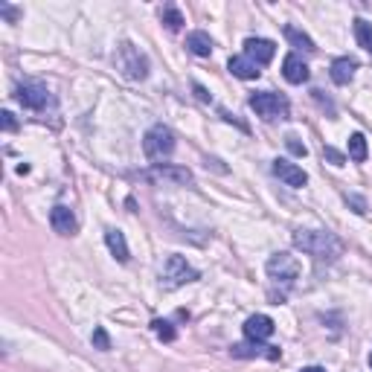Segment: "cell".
I'll use <instances>...</instances> for the list:
<instances>
[{
    "mask_svg": "<svg viewBox=\"0 0 372 372\" xmlns=\"http://www.w3.org/2000/svg\"><path fill=\"white\" fill-rule=\"evenodd\" d=\"M0 116H4V131H18V119H15L12 111H4Z\"/></svg>",
    "mask_w": 372,
    "mask_h": 372,
    "instance_id": "28",
    "label": "cell"
},
{
    "mask_svg": "<svg viewBox=\"0 0 372 372\" xmlns=\"http://www.w3.org/2000/svg\"><path fill=\"white\" fill-rule=\"evenodd\" d=\"M256 111V116L268 119V122H276V119H288L291 116V102L283 97V93L276 90H259V93H251V99H247Z\"/></svg>",
    "mask_w": 372,
    "mask_h": 372,
    "instance_id": "3",
    "label": "cell"
},
{
    "mask_svg": "<svg viewBox=\"0 0 372 372\" xmlns=\"http://www.w3.org/2000/svg\"><path fill=\"white\" fill-rule=\"evenodd\" d=\"M195 97H198L201 102H209V93H207V90H204L201 84H195Z\"/></svg>",
    "mask_w": 372,
    "mask_h": 372,
    "instance_id": "30",
    "label": "cell"
},
{
    "mask_svg": "<svg viewBox=\"0 0 372 372\" xmlns=\"http://www.w3.org/2000/svg\"><path fill=\"white\" fill-rule=\"evenodd\" d=\"M346 151H349V160H355V163H366V158H369V146H366V137L358 131V134H352L349 137V143H346Z\"/></svg>",
    "mask_w": 372,
    "mask_h": 372,
    "instance_id": "19",
    "label": "cell"
},
{
    "mask_svg": "<svg viewBox=\"0 0 372 372\" xmlns=\"http://www.w3.org/2000/svg\"><path fill=\"white\" fill-rule=\"evenodd\" d=\"M355 70H358V61L340 55V58L332 61V70H329V73H332V82H334V84H349L352 76H355Z\"/></svg>",
    "mask_w": 372,
    "mask_h": 372,
    "instance_id": "16",
    "label": "cell"
},
{
    "mask_svg": "<svg viewBox=\"0 0 372 372\" xmlns=\"http://www.w3.org/2000/svg\"><path fill=\"white\" fill-rule=\"evenodd\" d=\"M227 70H230L233 76H239V79H259V76H262V67L256 65V61L247 58V55H233V58L227 61Z\"/></svg>",
    "mask_w": 372,
    "mask_h": 372,
    "instance_id": "15",
    "label": "cell"
},
{
    "mask_svg": "<svg viewBox=\"0 0 372 372\" xmlns=\"http://www.w3.org/2000/svg\"><path fill=\"white\" fill-rule=\"evenodd\" d=\"M230 355L233 358H270V361H279V346H265V344H251V340H247V344H236V346H230Z\"/></svg>",
    "mask_w": 372,
    "mask_h": 372,
    "instance_id": "13",
    "label": "cell"
},
{
    "mask_svg": "<svg viewBox=\"0 0 372 372\" xmlns=\"http://www.w3.org/2000/svg\"><path fill=\"white\" fill-rule=\"evenodd\" d=\"M151 332H154V334H158V337L163 340V344H172V340L177 337V332H175V326H172L169 320H160V317H158V320H151Z\"/></svg>",
    "mask_w": 372,
    "mask_h": 372,
    "instance_id": "23",
    "label": "cell"
},
{
    "mask_svg": "<svg viewBox=\"0 0 372 372\" xmlns=\"http://www.w3.org/2000/svg\"><path fill=\"white\" fill-rule=\"evenodd\" d=\"M273 320L268 314H253L244 320V337L251 340V344H265L268 337H273Z\"/></svg>",
    "mask_w": 372,
    "mask_h": 372,
    "instance_id": "9",
    "label": "cell"
},
{
    "mask_svg": "<svg viewBox=\"0 0 372 372\" xmlns=\"http://www.w3.org/2000/svg\"><path fill=\"white\" fill-rule=\"evenodd\" d=\"M0 15H4V18L9 21V23H15V21L21 18V12H18L15 6H9V4H0Z\"/></svg>",
    "mask_w": 372,
    "mask_h": 372,
    "instance_id": "27",
    "label": "cell"
},
{
    "mask_svg": "<svg viewBox=\"0 0 372 372\" xmlns=\"http://www.w3.org/2000/svg\"><path fill=\"white\" fill-rule=\"evenodd\" d=\"M93 349H102V352H108L111 349V337H108V332L102 329V326H97V329H93Z\"/></svg>",
    "mask_w": 372,
    "mask_h": 372,
    "instance_id": "24",
    "label": "cell"
},
{
    "mask_svg": "<svg viewBox=\"0 0 372 372\" xmlns=\"http://www.w3.org/2000/svg\"><path fill=\"white\" fill-rule=\"evenodd\" d=\"M294 247L308 253L317 265H332L344 253V241L329 230H294Z\"/></svg>",
    "mask_w": 372,
    "mask_h": 372,
    "instance_id": "1",
    "label": "cell"
},
{
    "mask_svg": "<svg viewBox=\"0 0 372 372\" xmlns=\"http://www.w3.org/2000/svg\"><path fill=\"white\" fill-rule=\"evenodd\" d=\"M244 55L251 61H256L259 67H265V65H270L273 55H276V44L268 41V38H247L244 41Z\"/></svg>",
    "mask_w": 372,
    "mask_h": 372,
    "instance_id": "10",
    "label": "cell"
},
{
    "mask_svg": "<svg viewBox=\"0 0 372 372\" xmlns=\"http://www.w3.org/2000/svg\"><path fill=\"white\" fill-rule=\"evenodd\" d=\"M201 279V273L186 262L183 256H169L166 259V265H163V270H160V285L163 288H180V285H186V283H198Z\"/></svg>",
    "mask_w": 372,
    "mask_h": 372,
    "instance_id": "7",
    "label": "cell"
},
{
    "mask_svg": "<svg viewBox=\"0 0 372 372\" xmlns=\"http://www.w3.org/2000/svg\"><path fill=\"white\" fill-rule=\"evenodd\" d=\"M285 146H288V151L294 154V158H305V154H308V148L300 143L297 134H288V137H285Z\"/></svg>",
    "mask_w": 372,
    "mask_h": 372,
    "instance_id": "25",
    "label": "cell"
},
{
    "mask_svg": "<svg viewBox=\"0 0 372 372\" xmlns=\"http://www.w3.org/2000/svg\"><path fill=\"white\" fill-rule=\"evenodd\" d=\"M160 21L166 23V29H169V33H180V29H183V15H180V9L177 6H172V4H166L163 9H160Z\"/></svg>",
    "mask_w": 372,
    "mask_h": 372,
    "instance_id": "20",
    "label": "cell"
},
{
    "mask_svg": "<svg viewBox=\"0 0 372 372\" xmlns=\"http://www.w3.org/2000/svg\"><path fill=\"white\" fill-rule=\"evenodd\" d=\"M114 61H116V70L131 82H143L148 76V58L131 41H119V47L114 53Z\"/></svg>",
    "mask_w": 372,
    "mask_h": 372,
    "instance_id": "2",
    "label": "cell"
},
{
    "mask_svg": "<svg viewBox=\"0 0 372 372\" xmlns=\"http://www.w3.org/2000/svg\"><path fill=\"white\" fill-rule=\"evenodd\" d=\"M265 270H268V276H270L273 285L291 288V285L297 283V276H300V262H297V256H291V253H285V251H279V253H273V256L268 259Z\"/></svg>",
    "mask_w": 372,
    "mask_h": 372,
    "instance_id": "5",
    "label": "cell"
},
{
    "mask_svg": "<svg viewBox=\"0 0 372 372\" xmlns=\"http://www.w3.org/2000/svg\"><path fill=\"white\" fill-rule=\"evenodd\" d=\"M355 38H358V44H361L366 53H372V23H369V21L355 18Z\"/></svg>",
    "mask_w": 372,
    "mask_h": 372,
    "instance_id": "22",
    "label": "cell"
},
{
    "mask_svg": "<svg viewBox=\"0 0 372 372\" xmlns=\"http://www.w3.org/2000/svg\"><path fill=\"white\" fill-rule=\"evenodd\" d=\"M369 366H372V352H369Z\"/></svg>",
    "mask_w": 372,
    "mask_h": 372,
    "instance_id": "32",
    "label": "cell"
},
{
    "mask_svg": "<svg viewBox=\"0 0 372 372\" xmlns=\"http://www.w3.org/2000/svg\"><path fill=\"white\" fill-rule=\"evenodd\" d=\"M151 177H166V180H175L177 186H192V172L183 169V166H166V163H154V172Z\"/></svg>",
    "mask_w": 372,
    "mask_h": 372,
    "instance_id": "17",
    "label": "cell"
},
{
    "mask_svg": "<svg viewBox=\"0 0 372 372\" xmlns=\"http://www.w3.org/2000/svg\"><path fill=\"white\" fill-rule=\"evenodd\" d=\"M283 76H285V82H291V84H305L308 76H312V70H308V65H305V61H302L297 53H288L285 61H283Z\"/></svg>",
    "mask_w": 372,
    "mask_h": 372,
    "instance_id": "12",
    "label": "cell"
},
{
    "mask_svg": "<svg viewBox=\"0 0 372 372\" xmlns=\"http://www.w3.org/2000/svg\"><path fill=\"white\" fill-rule=\"evenodd\" d=\"M323 158H326L332 166H344V163H346V154H340V151H337V148H332V146H326V148H323Z\"/></svg>",
    "mask_w": 372,
    "mask_h": 372,
    "instance_id": "26",
    "label": "cell"
},
{
    "mask_svg": "<svg viewBox=\"0 0 372 372\" xmlns=\"http://www.w3.org/2000/svg\"><path fill=\"white\" fill-rule=\"evenodd\" d=\"M105 244H108V251H111V256H114L116 262H122V265H126V262L131 259L128 241H126V236H122V230H116V227L105 230Z\"/></svg>",
    "mask_w": 372,
    "mask_h": 372,
    "instance_id": "14",
    "label": "cell"
},
{
    "mask_svg": "<svg viewBox=\"0 0 372 372\" xmlns=\"http://www.w3.org/2000/svg\"><path fill=\"white\" fill-rule=\"evenodd\" d=\"M186 50H190L192 55H198V58H209V53H212V38L204 33V29H195V33L186 35Z\"/></svg>",
    "mask_w": 372,
    "mask_h": 372,
    "instance_id": "18",
    "label": "cell"
},
{
    "mask_svg": "<svg viewBox=\"0 0 372 372\" xmlns=\"http://www.w3.org/2000/svg\"><path fill=\"white\" fill-rule=\"evenodd\" d=\"M50 227H53L58 236H76L79 221H76V215H73V209H70V207H65V204H55V207L50 209Z\"/></svg>",
    "mask_w": 372,
    "mask_h": 372,
    "instance_id": "8",
    "label": "cell"
},
{
    "mask_svg": "<svg viewBox=\"0 0 372 372\" xmlns=\"http://www.w3.org/2000/svg\"><path fill=\"white\" fill-rule=\"evenodd\" d=\"M300 372H326L323 366H305V369H300Z\"/></svg>",
    "mask_w": 372,
    "mask_h": 372,
    "instance_id": "31",
    "label": "cell"
},
{
    "mask_svg": "<svg viewBox=\"0 0 372 372\" xmlns=\"http://www.w3.org/2000/svg\"><path fill=\"white\" fill-rule=\"evenodd\" d=\"M273 175H276L279 180H283L285 186H294V190H300V186L308 183V175H305L297 163H288V160H283V158L273 160Z\"/></svg>",
    "mask_w": 372,
    "mask_h": 372,
    "instance_id": "11",
    "label": "cell"
},
{
    "mask_svg": "<svg viewBox=\"0 0 372 372\" xmlns=\"http://www.w3.org/2000/svg\"><path fill=\"white\" fill-rule=\"evenodd\" d=\"M285 38L297 47V50H305V53H317V47H314V41L308 38L305 33H300L297 26H285Z\"/></svg>",
    "mask_w": 372,
    "mask_h": 372,
    "instance_id": "21",
    "label": "cell"
},
{
    "mask_svg": "<svg viewBox=\"0 0 372 372\" xmlns=\"http://www.w3.org/2000/svg\"><path fill=\"white\" fill-rule=\"evenodd\" d=\"M15 99H18L26 111L41 114V111H47V108L53 105V93H50V87H47L44 82L23 79V82L15 87Z\"/></svg>",
    "mask_w": 372,
    "mask_h": 372,
    "instance_id": "4",
    "label": "cell"
},
{
    "mask_svg": "<svg viewBox=\"0 0 372 372\" xmlns=\"http://www.w3.org/2000/svg\"><path fill=\"white\" fill-rule=\"evenodd\" d=\"M143 151L148 160H166L175 151V134L169 126H151L143 137Z\"/></svg>",
    "mask_w": 372,
    "mask_h": 372,
    "instance_id": "6",
    "label": "cell"
},
{
    "mask_svg": "<svg viewBox=\"0 0 372 372\" xmlns=\"http://www.w3.org/2000/svg\"><path fill=\"white\" fill-rule=\"evenodd\" d=\"M346 204H352L358 215H363V212H366V201H363L361 195H346Z\"/></svg>",
    "mask_w": 372,
    "mask_h": 372,
    "instance_id": "29",
    "label": "cell"
}]
</instances>
